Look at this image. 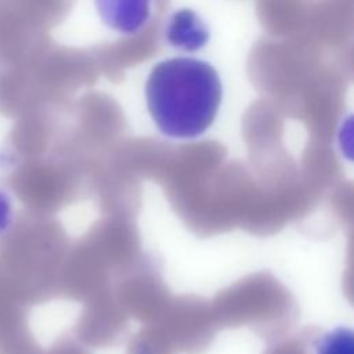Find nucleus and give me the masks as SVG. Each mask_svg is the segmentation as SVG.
<instances>
[{"label":"nucleus","mask_w":354,"mask_h":354,"mask_svg":"<svg viewBox=\"0 0 354 354\" xmlns=\"http://www.w3.org/2000/svg\"><path fill=\"white\" fill-rule=\"evenodd\" d=\"M145 100L151 119L163 136L194 140L213 124L223 100V83L210 62L173 57L149 71Z\"/></svg>","instance_id":"nucleus-1"},{"label":"nucleus","mask_w":354,"mask_h":354,"mask_svg":"<svg viewBox=\"0 0 354 354\" xmlns=\"http://www.w3.org/2000/svg\"><path fill=\"white\" fill-rule=\"evenodd\" d=\"M94 7L106 28L119 35L133 36L149 24L153 0H94Z\"/></svg>","instance_id":"nucleus-2"},{"label":"nucleus","mask_w":354,"mask_h":354,"mask_svg":"<svg viewBox=\"0 0 354 354\" xmlns=\"http://www.w3.org/2000/svg\"><path fill=\"white\" fill-rule=\"evenodd\" d=\"M165 41L183 53L202 50L210 40V29L206 21L191 8L173 11L163 28Z\"/></svg>","instance_id":"nucleus-3"},{"label":"nucleus","mask_w":354,"mask_h":354,"mask_svg":"<svg viewBox=\"0 0 354 354\" xmlns=\"http://www.w3.org/2000/svg\"><path fill=\"white\" fill-rule=\"evenodd\" d=\"M315 354H353V333L350 329L337 328L324 335L317 346Z\"/></svg>","instance_id":"nucleus-4"},{"label":"nucleus","mask_w":354,"mask_h":354,"mask_svg":"<svg viewBox=\"0 0 354 354\" xmlns=\"http://www.w3.org/2000/svg\"><path fill=\"white\" fill-rule=\"evenodd\" d=\"M12 221V205L10 198L0 191V234L8 230Z\"/></svg>","instance_id":"nucleus-5"}]
</instances>
